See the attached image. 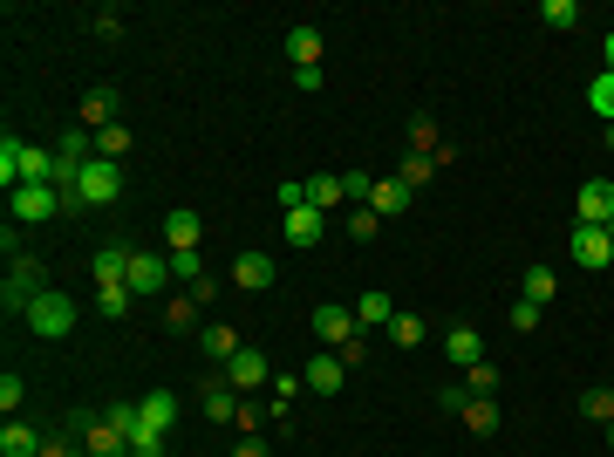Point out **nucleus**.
<instances>
[{"label": "nucleus", "mask_w": 614, "mask_h": 457, "mask_svg": "<svg viewBox=\"0 0 614 457\" xmlns=\"http://www.w3.org/2000/svg\"><path fill=\"white\" fill-rule=\"evenodd\" d=\"M21 157H28V144L0 137V185H7V191H21Z\"/></svg>", "instance_id": "obj_29"}, {"label": "nucleus", "mask_w": 614, "mask_h": 457, "mask_svg": "<svg viewBox=\"0 0 614 457\" xmlns=\"http://www.w3.org/2000/svg\"><path fill=\"white\" fill-rule=\"evenodd\" d=\"M369 191H376L369 171H342V198H348V205H369Z\"/></svg>", "instance_id": "obj_36"}, {"label": "nucleus", "mask_w": 614, "mask_h": 457, "mask_svg": "<svg viewBox=\"0 0 614 457\" xmlns=\"http://www.w3.org/2000/svg\"><path fill=\"white\" fill-rule=\"evenodd\" d=\"M232 457H267V444H260V437H246V444H239Z\"/></svg>", "instance_id": "obj_46"}, {"label": "nucleus", "mask_w": 614, "mask_h": 457, "mask_svg": "<svg viewBox=\"0 0 614 457\" xmlns=\"http://www.w3.org/2000/svg\"><path fill=\"white\" fill-rule=\"evenodd\" d=\"M198 232H205V219H198L192 205H171V219H164V239H171V253H198Z\"/></svg>", "instance_id": "obj_11"}, {"label": "nucleus", "mask_w": 614, "mask_h": 457, "mask_svg": "<svg viewBox=\"0 0 614 457\" xmlns=\"http://www.w3.org/2000/svg\"><path fill=\"white\" fill-rule=\"evenodd\" d=\"M7 198H14V219H21V226H48V219L62 212V191L55 185H21V191H7Z\"/></svg>", "instance_id": "obj_3"}, {"label": "nucleus", "mask_w": 614, "mask_h": 457, "mask_svg": "<svg viewBox=\"0 0 614 457\" xmlns=\"http://www.w3.org/2000/svg\"><path fill=\"white\" fill-rule=\"evenodd\" d=\"M553 294H560V280H553V267H526V280H519V301L546 307Z\"/></svg>", "instance_id": "obj_24"}, {"label": "nucleus", "mask_w": 614, "mask_h": 457, "mask_svg": "<svg viewBox=\"0 0 614 457\" xmlns=\"http://www.w3.org/2000/svg\"><path fill=\"white\" fill-rule=\"evenodd\" d=\"M321 82H328V76H321V69H294V89H301V96H314Z\"/></svg>", "instance_id": "obj_44"}, {"label": "nucleus", "mask_w": 614, "mask_h": 457, "mask_svg": "<svg viewBox=\"0 0 614 457\" xmlns=\"http://www.w3.org/2000/svg\"><path fill=\"white\" fill-rule=\"evenodd\" d=\"M580 417H594V423H614V389H608V382H594V389L580 396Z\"/></svg>", "instance_id": "obj_30"}, {"label": "nucleus", "mask_w": 614, "mask_h": 457, "mask_svg": "<svg viewBox=\"0 0 614 457\" xmlns=\"http://www.w3.org/2000/svg\"><path fill=\"white\" fill-rule=\"evenodd\" d=\"M512 328H519V335H533V328H539V307L519 301V307H512Z\"/></svg>", "instance_id": "obj_43"}, {"label": "nucleus", "mask_w": 614, "mask_h": 457, "mask_svg": "<svg viewBox=\"0 0 614 457\" xmlns=\"http://www.w3.org/2000/svg\"><path fill=\"white\" fill-rule=\"evenodd\" d=\"M130 457H164V430H137V437H130Z\"/></svg>", "instance_id": "obj_41"}, {"label": "nucleus", "mask_w": 614, "mask_h": 457, "mask_svg": "<svg viewBox=\"0 0 614 457\" xmlns=\"http://www.w3.org/2000/svg\"><path fill=\"white\" fill-rule=\"evenodd\" d=\"M608 151H614V123H608Z\"/></svg>", "instance_id": "obj_49"}, {"label": "nucleus", "mask_w": 614, "mask_h": 457, "mask_svg": "<svg viewBox=\"0 0 614 457\" xmlns=\"http://www.w3.org/2000/svg\"><path fill=\"white\" fill-rule=\"evenodd\" d=\"M171 287V260L164 253H137L130 260V294H164Z\"/></svg>", "instance_id": "obj_8"}, {"label": "nucleus", "mask_w": 614, "mask_h": 457, "mask_svg": "<svg viewBox=\"0 0 614 457\" xmlns=\"http://www.w3.org/2000/svg\"><path fill=\"white\" fill-rule=\"evenodd\" d=\"M574 260H580L587 273L614 267V239H608V226H574Z\"/></svg>", "instance_id": "obj_6"}, {"label": "nucleus", "mask_w": 614, "mask_h": 457, "mask_svg": "<svg viewBox=\"0 0 614 457\" xmlns=\"http://www.w3.org/2000/svg\"><path fill=\"white\" fill-rule=\"evenodd\" d=\"M608 76H614V35H608Z\"/></svg>", "instance_id": "obj_47"}, {"label": "nucleus", "mask_w": 614, "mask_h": 457, "mask_svg": "<svg viewBox=\"0 0 614 457\" xmlns=\"http://www.w3.org/2000/svg\"><path fill=\"white\" fill-rule=\"evenodd\" d=\"M28 328H35L41 342H62V335H76V301L69 294H41L28 307Z\"/></svg>", "instance_id": "obj_1"}, {"label": "nucleus", "mask_w": 614, "mask_h": 457, "mask_svg": "<svg viewBox=\"0 0 614 457\" xmlns=\"http://www.w3.org/2000/svg\"><path fill=\"white\" fill-rule=\"evenodd\" d=\"M464 430H471V437H492V430H499V403H492V396H471V389H464Z\"/></svg>", "instance_id": "obj_15"}, {"label": "nucleus", "mask_w": 614, "mask_h": 457, "mask_svg": "<svg viewBox=\"0 0 614 457\" xmlns=\"http://www.w3.org/2000/svg\"><path fill=\"white\" fill-rule=\"evenodd\" d=\"M130 301H137V294H130V280H110V287H96V314H110V321H123V314H130Z\"/></svg>", "instance_id": "obj_26"}, {"label": "nucleus", "mask_w": 614, "mask_h": 457, "mask_svg": "<svg viewBox=\"0 0 614 457\" xmlns=\"http://www.w3.org/2000/svg\"><path fill=\"white\" fill-rule=\"evenodd\" d=\"M171 280L198 287V280H205V260H198V253H171Z\"/></svg>", "instance_id": "obj_37"}, {"label": "nucleus", "mask_w": 614, "mask_h": 457, "mask_svg": "<svg viewBox=\"0 0 614 457\" xmlns=\"http://www.w3.org/2000/svg\"><path fill=\"white\" fill-rule=\"evenodd\" d=\"M287 62L294 69H321V28H287Z\"/></svg>", "instance_id": "obj_18"}, {"label": "nucleus", "mask_w": 614, "mask_h": 457, "mask_svg": "<svg viewBox=\"0 0 614 457\" xmlns=\"http://www.w3.org/2000/svg\"><path fill=\"white\" fill-rule=\"evenodd\" d=\"M232 287H239V294H267L273 287V260L267 253H239V260H232Z\"/></svg>", "instance_id": "obj_9"}, {"label": "nucleus", "mask_w": 614, "mask_h": 457, "mask_svg": "<svg viewBox=\"0 0 614 457\" xmlns=\"http://www.w3.org/2000/svg\"><path fill=\"white\" fill-rule=\"evenodd\" d=\"M137 410H144V430H171V417H178V396H171V389H151Z\"/></svg>", "instance_id": "obj_23"}, {"label": "nucleus", "mask_w": 614, "mask_h": 457, "mask_svg": "<svg viewBox=\"0 0 614 457\" xmlns=\"http://www.w3.org/2000/svg\"><path fill=\"white\" fill-rule=\"evenodd\" d=\"M198 348H205V355H212V362H232V355H239V335H232V328H198Z\"/></svg>", "instance_id": "obj_27"}, {"label": "nucleus", "mask_w": 614, "mask_h": 457, "mask_svg": "<svg viewBox=\"0 0 614 457\" xmlns=\"http://www.w3.org/2000/svg\"><path fill=\"white\" fill-rule=\"evenodd\" d=\"M110 123H123V110H116V89H110V82H96V89L82 96V130H110Z\"/></svg>", "instance_id": "obj_10"}, {"label": "nucleus", "mask_w": 614, "mask_h": 457, "mask_svg": "<svg viewBox=\"0 0 614 457\" xmlns=\"http://www.w3.org/2000/svg\"><path fill=\"white\" fill-rule=\"evenodd\" d=\"M239 410H246V403H239L232 382H205V417L212 423H239Z\"/></svg>", "instance_id": "obj_17"}, {"label": "nucleus", "mask_w": 614, "mask_h": 457, "mask_svg": "<svg viewBox=\"0 0 614 457\" xmlns=\"http://www.w3.org/2000/svg\"><path fill=\"white\" fill-rule=\"evenodd\" d=\"M307 205H314V212H335V205H342V178H335V171L307 178Z\"/></svg>", "instance_id": "obj_28"}, {"label": "nucleus", "mask_w": 614, "mask_h": 457, "mask_svg": "<svg viewBox=\"0 0 614 457\" xmlns=\"http://www.w3.org/2000/svg\"><path fill=\"white\" fill-rule=\"evenodd\" d=\"M355 321H362V328H389V321H396L389 294H355Z\"/></svg>", "instance_id": "obj_25"}, {"label": "nucleus", "mask_w": 614, "mask_h": 457, "mask_svg": "<svg viewBox=\"0 0 614 457\" xmlns=\"http://www.w3.org/2000/svg\"><path fill=\"white\" fill-rule=\"evenodd\" d=\"M376 226H383V219H376L369 205H355V212H348V239H376Z\"/></svg>", "instance_id": "obj_39"}, {"label": "nucleus", "mask_w": 614, "mask_h": 457, "mask_svg": "<svg viewBox=\"0 0 614 457\" xmlns=\"http://www.w3.org/2000/svg\"><path fill=\"white\" fill-rule=\"evenodd\" d=\"M130 260H137V253H123V246H96V260H89L96 287H110V280H130Z\"/></svg>", "instance_id": "obj_19"}, {"label": "nucleus", "mask_w": 614, "mask_h": 457, "mask_svg": "<svg viewBox=\"0 0 614 457\" xmlns=\"http://www.w3.org/2000/svg\"><path fill=\"white\" fill-rule=\"evenodd\" d=\"M601 430H608V444H614V423H601Z\"/></svg>", "instance_id": "obj_48"}, {"label": "nucleus", "mask_w": 614, "mask_h": 457, "mask_svg": "<svg viewBox=\"0 0 614 457\" xmlns=\"http://www.w3.org/2000/svg\"><path fill=\"white\" fill-rule=\"evenodd\" d=\"M444 355H451L458 369H471V362H485V335H478V328H451V335H444Z\"/></svg>", "instance_id": "obj_21"}, {"label": "nucleus", "mask_w": 614, "mask_h": 457, "mask_svg": "<svg viewBox=\"0 0 614 457\" xmlns=\"http://www.w3.org/2000/svg\"><path fill=\"white\" fill-rule=\"evenodd\" d=\"M430 171H437L430 157H403V171H396V178H403V185L417 191V185H430Z\"/></svg>", "instance_id": "obj_40"}, {"label": "nucleus", "mask_w": 614, "mask_h": 457, "mask_svg": "<svg viewBox=\"0 0 614 457\" xmlns=\"http://www.w3.org/2000/svg\"><path fill=\"white\" fill-rule=\"evenodd\" d=\"M226 369H232V389H267V382H273V369H267V355H260V348H239Z\"/></svg>", "instance_id": "obj_12"}, {"label": "nucleus", "mask_w": 614, "mask_h": 457, "mask_svg": "<svg viewBox=\"0 0 614 457\" xmlns=\"http://www.w3.org/2000/svg\"><path fill=\"white\" fill-rule=\"evenodd\" d=\"M96 157H110V164H123V157H130V130H123V123H110V130H96Z\"/></svg>", "instance_id": "obj_32"}, {"label": "nucleus", "mask_w": 614, "mask_h": 457, "mask_svg": "<svg viewBox=\"0 0 614 457\" xmlns=\"http://www.w3.org/2000/svg\"><path fill=\"white\" fill-rule=\"evenodd\" d=\"M41 437L35 423H21V417H7V430H0V457H41Z\"/></svg>", "instance_id": "obj_14"}, {"label": "nucleus", "mask_w": 614, "mask_h": 457, "mask_svg": "<svg viewBox=\"0 0 614 457\" xmlns=\"http://www.w3.org/2000/svg\"><path fill=\"white\" fill-rule=\"evenodd\" d=\"M41 457H89V451H76V444H62V437H48V444H41Z\"/></svg>", "instance_id": "obj_45"}, {"label": "nucleus", "mask_w": 614, "mask_h": 457, "mask_svg": "<svg viewBox=\"0 0 614 457\" xmlns=\"http://www.w3.org/2000/svg\"><path fill=\"white\" fill-rule=\"evenodd\" d=\"M82 205H116L123 198V164H110V157H96L89 171H82Z\"/></svg>", "instance_id": "obj_4"}, {"label": "nucleus", "mask_w": 614, "mask_h": 457, "mask_svg": "<svg viewBox=\"0 0 614 457\" xmlns=\"http://www.w3.org/2000/svg\"><path fill=\"white\" fill-rule=\"evenodd\" d=\"M82 451L89 457H130V437H123L110 417H89L82 423Z\"/></svg>", "instance_id": "obj_7"}, {"label": "nucleus", "mask_w": 614, "mask_h": 457, "mask_svg": "<svg viewBox=\"0 0 614 457\" xmlns=\"http://www.w3.org/2000/svg\"><path fill=\"white\" fill-rule=\"evenodd\" d=\"M410 198H417V191L403 185V178H376V191H369V212H376V219H396V212H410Z\"/></svg>", "instance_id": "obj_13"}, {"label": "nucleus", "mask_w": 614, "mask_h": 457, "mask_svg": "<svg viewBox=\"0 0 614 457\" xmlns=\"http://www.w3.org/2000/svg\"><path fill=\"white\" fill-rule=\"evenodd\" d=\"M89 28H96L103 41H116V35H123V7H96V14H89Z\"/></svg>", "instance_id": "obj_38"}, {"label": "nucleus", "mask_w": 614, "mask_h": 457, "mask_svg": "<svg viewBox=\"0 0 614 457\" xmlns=\"http://www.w3.org/2000/svg\"><path fill=\"white\" fill-rule=\"evenodd\" d=\"M574 219L580 226H614V178H587V185H580Z\"/></svg>", "instance_id": "obj_5"}, {"label": "nucleus", "mask_w": 614, "mask_h": 457, "mask_svg": "<svg viewBox=\"0 0 614 457\" xmlns=\"http://www.w3.org/2000/svg\"><path fill=\"white\" fill-rule=\"evenodd\" d=\"M464 389H471V396H499V369H492V362H471V369H464Z\"/></svg>", "instance_id": "obj_34"}, {"label": "nucleus", "mask_w": 614, "mask_h": 457, "mask_svg": "<svg viewBox=\"0 0 614 457\" xmlns=\"http://www.w3.org/2000/svg\"><path fill=\"white\" fill-rule=\"evenodd\" d=\"M314 335H321L328 348H348V342H362V321H355V307L321 301V307H314Z\"/></svg>", "instance_id": "obj_2"}, {"label": "nucleus", "mask_w": 614, "mask_h": 457, "mask_svg": "<svg viewBox=\"0 0 614 457\" xmlns=\"http://www.w3.org/2000/svg\"><path fill=\"white\" fill-rule=\"evenodd\" d=\"M587 110L601 116V123H614V76H594V89H587Z\"/></svg>", "instance_id": "obj_35"}, {"label": "nucleus", "mask_w": 614, "mask_h": 457, "mask_svg": "<svg viewBox=\"0 0 614 457\" xmlns=\"http://www.w3.org/2000/svg\"><path fill=\"white\" fill-rule=\"evenodd\" d=\"M423 335H430L423 314H396V321H389V342H396V348H423Z\"/></svg>", "instance_id": "obj_31"}, {"label": "nucleus", "mask_w": 614, "mask_h": 457, "mask_svg": "<svg viewBox=\"0 0 614 457\" xmlns=\"http://www.w3.org/2000/svg\"><path fill=\"white\" fill-rule=\"evenodd\" d=\"M164 328H171V335H192V328H198V294H192V287L164 301Z\"/></svg>", "instance_id": "obj_22"}, {"label": "nucleus", "mask_w": 614, "mask_h": 457, "mask_svg": "<svg viewBox=\"0 0 614 457\" xmlns=\"http://www.w3.org/2000/svg\"><path fill=\"white\" fill-rule=\"evenodd\" d=\"M539 21L567 35V28H574V21H580V7H574V0H539Z\"/></svg>", "instance_id": "obj_33"}, {"label": "nucleus", "mask_w": 614, "mask_h": 457, "mask_svg": "<svg viewBox=\"0 0 614 457\" xmlns=\"http://www.w3.org/2000/svg\"><path fill=\"white\" fill-rule=\"evenodd\" d=\"M301 382L314 389V396H335V389H342V355H314V362L301 369Z\"/></svg>", "instance_id": "obj_16"}, {"label": "nucleus", "mask_w": 614, "mask_h": 457, "mask_svg": "<svg viewBox=\"0 0 614 457\" xmlns=\"http://www.w3.org/2000/svg\"><path fill=\"white\" fill-rule=\"evenodd\" d=\"M321 232H328V212H314V205L287 212V239H294V246H321Z\"/></svg>", "instance_id": "obj_20"}, {"label": "nucleus", "mask_w": 614, "mask_h": 457, "mask_svg": "<svg viewBox=\"0 0 614 457\" xmlns=\"http://www.w3.org/2000/svg\"><path fill=\"white\" fill-rule=\"evenodd\" d=\"M608 239H614V226H608Z\"/></svg>", "instance_id": "obj_50"}, {"label": "nucleus", "mask_w": 614, "mask_h": 457, "mask_svg": "<svg viewBox=\"0 0 614 457\" xmlns=\"http://www.w3.org/2000/svg\"><path fill=\"white\" fill-rule=\"evenodd\" d=\"M21 396H28V389H21V376H14V369H7V376H0V410H7V417H14V410H21Z\"/></svg>", "instance_id": "obj_42"}]
</instances>
